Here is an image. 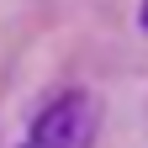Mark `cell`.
Here are the masks:
<instances>
[{"label": "cell", "instance_id": "obj_1", "mask_svg": "<svg viewBox=\"0 0 148 148\" xmlns=\"http://www.w3.org/2000/svg\"><path fill=\"white\" fill-rule=\"evenodd\" d=\"M90 138H95V106L79 90L58 95L32 127V148H90Z\"/></svg>", "mask_w": 148, "mask_h": 148}, {"label": "cell", "instance_id": "obj_2", "mask_svg": "<svg viewBox=\"0 0 148 148\" xmlns=\"http://www.w3.org/2000/svg\"><path fill=\"white\" fill-rule=\"evenodd\" d=\"M143 27H148V0H143Z\"/></svg>", "mask_w": 148, "mask_h": 148}]
</instances>
